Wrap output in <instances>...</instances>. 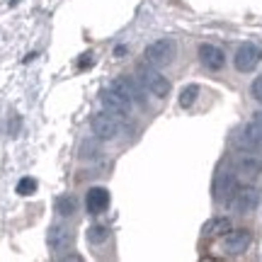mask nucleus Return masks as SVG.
I'll return each mask as SVG.
<instances>
[{"label": "nucleus", "mask_w": 262, "mask_h": 262, "mask_svg": "<svg viewBox=\"0 0 262 262\" xmlns=\"http://www.w3.org/2000/svg\"><path fill=\"white\" fill-rule=\"evenodd\" d=\"M136 78H139V83L143 85V90L153 97H158V100H165L170 95V80L165 75L160 73L156 66H139V71H136Z\"/></svg>", "instance_id": "nucleus-1"}, {"label": "nucleus", "mask_w": 262, "mask_h": 262, "mask_svg": "<svg viewBox=\"0 0 262 262\" xmlns=\"http://www.w3.org/2000/svg\"><path fill=\"white\" fill-rule=\"evenodd\" d=\"M175 54H178V41L175 39H156V41H150L146 51H143V56H146V63L156 66V68H163V66H170L175 61Z\"/></svg>", "instance_id": "nucleus-2"}, {"label": "nucleus", "mask_w": 262, "mask_h": 262, "mask_svg": "<svg viewBox=\"0 0 262 262\" xmlns=\"http://www.w3.org/2000/svg\"><path fill=\"white\" fill-rule=\"evenodd\" d=\"M112 88L119 95H124L131 104H139V107H143V104H146V90H143V85L136 83L131 75H119V78H114Z\"/></svg>", "instance_id": "nucleus-3"}, {"label": "nucleus", "mask_w": 262, "mask_h": 262, "mask_svg": "<svg viewBox=\"0 0 262 262\" xmlns=\"http://www.w3.org/2000/svg\"><path fill=\"white\" fill-rule=\"evenodd\" d=\"M90 126H93V134L100 141H112V139H117V134H119V122H117L114 114H110V112L95 114L93 119H90Z\"/></svg>", "instance_id": "nucleus-4"}, {"label": "nucleus", "mask_w": 262, "mask_h": 262, "mask_svg": "<svg viewBox=\"0 0 262 262\" xmlns=\"http://www.w3.org/2000/svg\"><path fill=\"white\" fill-rule=\"evenodd\" d=\"M260 58H262V54L255 44H241L238 51H235V56H233V66H235L238 73H250V71L257 68Z\"/></svg>", "instance_id": "nucleus-5"}, {"label": "nucleus", "mask_w": 262, "mask_h": 262, "mask_svg": "<svg viewBox=\"0 0 262 262\" xmlns=\"http://www.w3.org/2000/svg\"><path fill=\"white\" fill-rule=\"evenodd\" d=\"M253 243V233L248 228H231L224 238V250L228 255H243Z\"/></svg>", "instance_id": "nucleus-6"}, {"label": "nucleus", "mask_w": 262, "mask_h": 262, "mask_svg": "<svg viewBox=\"0 0 262 262\" xmlns=\"http://www.w3.org/2000/svg\"><path fill=\"white\" fill-rule=\"evenodd\" d=\"M238 189V180H235V172L231 170H219L214 180V199L216 202H228L233 192Z\"/></svg>", "instance_id": "nucleus-7"}, {"label": "nucleus", "mask_w": 262, "mask_h": 262, "mask_svg": "<svg viewBox=\"0 0 262 262\" xmlns=\"http://www.w3.org/2000/svg\"><path fill=\"white\" fill-rule=\"evenodd\" d=\"M260 202V194L255 187H241L235 189L233 196H231V206H233L238 214H250L255 211V206Z\"/></svg>", "instance_id": "nucleus-8"}, {"label": "nucleus", "mask_w": 262, "mask_h": 262, "mask_svg": "<svg viewBox=\"0 0 262 262\" xmlns=\"http://www.w3.org/2000/svg\"><path fill=\"white\" fill-rule=\"evenodd\" d=\"M49 248H51V253L54 255H63L68 248H71V243H73V235H71V231L66 228L63 224H54L51 228H49Z\"/></svg>", "instance_id": "nucleus-9"}, {"label": "nucleus", "mask_w": 262, "mask_h": 262, "mask_svg": "<svg viewBox=\"0 0 262 262\" xmlns=\"http://www.w3.org/2000/svg\"><path fill=\"white\" fill-rule=\"evenodd\" d=\"M196 56H199V63L204 66L206 71H221L226 63V54L216 44H202Z\"/></svg>", "instance_id": "nucleus-10"}, {"label": "nucleus", "mask_w": 262, "mask_h": 262, "mask_svg": "<svg viewBox=\"0 0 262 262\" xmlns=\"http://www.w3.org/2000/svg\"><path fill=\"white\" fill-rule=\"evenodd\" d=\"M102 104H104L107 112L117 114V117H126V114L131 112V107H134V104H131L124 95L117 93L114 88H110V90H104L102 93Z\"/></svg>", "instance_id": "nucleus-11"}, {"label": "nucleus", "mask_w": 262, "mask_h": 262, "mask_svg": "<svg viewBox=\"0 0 262 262\" xmlns=\"http://www.w3.org/2000/svg\"><path fill=\"white\" fill-rule=\"evenodd\" d=\"M238 143L245 150H260L262 148V126L255 119L250 124H245L243 129H241V134H238Z\"/></svg>", "instance_id": "nucleus-12"}, {"label": "nucleus", "mask_w": 262, "mask_h": 262, "mask_svg": "<svg viewBox=\"0 0 262 262\" xmlns=\"http://www.w3.org/2000/svg\"><path fill=\"white\" fill-rule=\"evenodd\" d=\"M85 206H88V211L93 216L107 211V206H110V192L104 187H90L88 194H85Z\"/></svg>", "instance_id": "nucleus-13"}, {"label": "nucleus", "mask_w": 262, "mask_h": 262, "mask_svg": "<svg viewBox=\"0 0 262 262\" xmlns=\"http://www.w3.org/2000/svg\"><path fill=\"white\" fill-rule=\"evenodd\" d=\"M238 172L243 178H257L262 172V160L255 158V156H245V158L238 160Z\"/></svg>", "instance_id": "nucleus-14"}, {"label": "nucleus", "mask_w": 262, "mask_h": 262, "mask_svg": "<svg viewBox=\"0 0 262 262\" xmlns=\"http://www.w3.org/2000/svg\"><path fill=\"white\" fill-rule=\"evenodd\" d=\"M196 97H199V85L182 88V93H180V107H182V110H189V107L196 102Z\"/></svg>", "instance_id": "nucleus-15"}, {"label": "nucleus", "mask_w": 262, "mask_h": 262, "mask_svg": "<svg viewBox=\"0 0 262 262\" xmlns=\"http://www.w3.org/2000/svg\"><path fill=\"white\" fill-rule=\"evenodd\" d=\"M107 238H110V228H107V226L97 224V226H90V228H88V241H90L93 245L104 243Z\"/></svg>", "instance_id": "nucleus-16"}, {"label": "nucleus", "mask_w": 262, "mask_h": 262, "mask_svg": "<svg viewBox=\"0 0 262 262\" xmlns=\"http://www.w3.org/2000/svg\"><path fill=\"white\" fill-rule=\"evenodd\" d=\"M56 211L61 216H71L75 214V199L71 194H66V196H58L56 199Z\"/></svg>", "instance_id": "nucleus-17"}, {"label": "nucleus", "mask_w": 262, "mask_h": 262, "mask_svg": "<svg viewBox=\"0 0 262 262\" xmlns=\"http://www.w3.org/2000/svg\"><path fill=\"white\" fill-rule=\"evenodd\" d=\"M34 189H37V180H34V178H22L17 182V194L19 196L34 194Z\"/></svg>", "instance_id": "nucleus-18"}, {"label": "nucleus", "mask_w": 262, "mask_h": 262, "mask_svg": "<svg viewBox=\"0 0 262 262\" xmlns=\"http://www.w3.org/2000/svg\"><path fill=\"white\" fill-rule=\"evenodd\" d=\"M224 231H231V221L228 219H216L206 226V233H224Z\"/></svg>", "instance_id": "nucleus-19"}, {"label": "nucleus", "mask_w": 262, "mask_h": 262, "mask_svg": "<svg viewBox=\"0 0 262 262\" xmlns=\"http://www.w3.org/2000/svg\"><path fill=\"white\" fill-rule=\"evenodd\" d=\"M250 95L262 104V75H257V78L253 80V85H250Z\"/></svg>", "instance_id": "nucleus-20"}, {"label": "nucleus", "mask_w": 262, "mask_h": 262, "mask_svg": "<svg viewBox=\"0 0 262 262\" xmlns=\"http://www.w3.org/2000/svg\"><path fill=\"white\" fill-rule=\"evenodd\" d=\"M124 54H126V47H117V49H114V56H117V58H122Z\"/></svg>", "instance_id": "nucleus-21"}, {"label": "nucleus", "mask_w": 262, "mask_h": 262, "mask_svg": "<svg viewBox=\"0 0 262 262\" xmlns=\"http://www.w3.org/2000/svg\"><path fill=\"white\" fill-rule=\"evenodd\" d=\"M255 122H257V124L262 126V112H255Z\"/></svg>", "instance_id": "nucleus-22"}]
</instances>
